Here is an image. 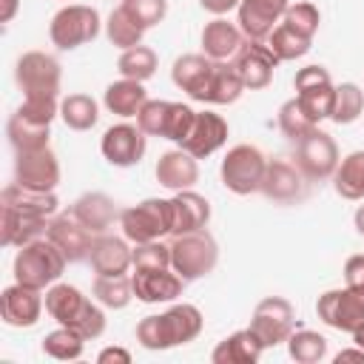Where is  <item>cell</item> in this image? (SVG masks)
Listing matches in <instances>:
<instances>
[{
    "label": "cell",
    "instance_id": "1",
    "mask_svg": "<svg viewBox=\"0 0 364 364\" xmlns=\"http://www.w3.org/2000/svg\"><path fill=\"white\" fill-rule=\"evenodd\" d=\"M65 264H68V259L63 256V250L48 236H43V239H34V242L17 247L11 273H14V282H20L26 287L46 290L54 282H60Z\"/></svg>",
    "mask_w": 364,
    "mask_h": 364
},
{
    "label": "cell",
    "instance_id": "2",
    "mask_svg": "<svg viewBox=\"0 0 364 364\" xmlns=\"http://www.w3.org/2000/svg\"><path fill=\"white\" fill-rule=\"evenodd\" d=\"M168 245H171V267L185 282L205 279L219 264V245L208 233V228L205 230H193V233L171 236Z\"/></svg>",
    "mask_w": 364,
    "mask_h": 364
},
{
    "label": "cell",
    "instance_id": "3",
    "mask_svg": "<svg viewBox=\"0 0 364 364\" xmlns=\"http://www.w3.org/2000/svg\"><path fill=\"white\" fill-rule=\"evenodd\" d=\"M119 228H122V236L131 245L171 236V230H173V208H171V199L151 196V199H142V202H136L131 208H122Z\"/></svg>",
    "mask_w": 364,
    "mask_h": 364
},
{
    "label": "cell",
    "instance_id": "4",
    "mask_svg": "<svg viewBox=\"0 0 364 364\" xmlns=\"http://www.w3.org/2000/svg\"><path fill=\"white\" fill-rule=\"evenodd\" d=\"M264 168H267V156L256 145L239 142V145L228 148V154L222 156L219 179L225 185V191H230L236 196H250V193H259Z\"/></svg>",
    "mask_w": 364,
    "mask_h": 364
},
{
    "label": "cell",
    "instance_id": "5",
    "mask_svg": "<svg viewBox=\"0 0 364 364\" xmlns=\"http://www.w3.org/2000/svg\"><path fill=\"white\" fill-rule=\"evenodd\" d=\"M100 28H102V20L94 6L71 3V6H63L54 11V17L48 23V40L60 51H74V48L97 40Z\"/></svg>",
    "mask_w": 364,
    "mask_h": 364
},
{
    "label": "cell",
    "instance_id": "6",
    "mask_svg": "<svg viewBox=\"0 0 364 364\" xmlns=\"http://www.w3.org/2000/svg\"><path fill=\"white\" fill-rule=\"evenodd\" d=\"M247 327L262 338L264 350L287 344L290 333L296 330V310L284 296H264L253 307V316H250Z\"/></svg>",
    "mask_w": 364,
    "mask_h": 364
},
{
    "label": "cell",
    "instance_id": "7",
    "mask_svg": "<svg viewBox=\"0 0 364 364\" xmlns=\"http://www.w3.org/2000/svg\"><path fill=\"white\" fill-rule=\"evenodd\" d=\"M14 82L26 94H48L60 97V82H63V68L57 57L46 51H23L14 63Z\"/></svg>",
    "mask_w": 364,
    "mask_h": 364
},
{
    "label": "cell",
    "instance_id": "8",
    "mask_svg": "<svg viewBox=\"0 0 364 364\" xmlns=\"http://www.w3.org/2000/svg\"><path fill=\"white\" fill-rule=\"evenodd\" d=\"M338 159H341V154H338L333 134H327L321 128H313L304 139L296 142V168L304 173L307 182L333 179Z\"/></svg>",
    "mask_w": 364,
    "mask_h": 364
},
{
    "label": "cell",
    "instance_id": "9",
    "mask_svg": "<svg viewBox=\"0 0 364 364\" xmlns=\"http://www.w3.org/2000/svg\"><path fill=\"white\" fill-rule=\"evenodd\" d=\"M316 316L338 330V333H350L358 330L364 324V293L353 290V287H330L316 299Z\"/></svg>",
    "mask_w": 364,
    "mask_h": 364
},
{
    "label": "cell",
    "instance_id": "10",
    "mask_svg": "<svg viewBox=\"0 0 364 364\" xmlns=\"http://www.w3.org/2000/svg\"><path fill=\"white\" fill-rule=\"evenodd\" d=\"M145 151H148L145 131L136 122H128V119L105 128V134L100 136V154L114 168H134V165H139Z\"/></svg>",
    "mask_w": 364,
    "mask_h": 364
},
{
    "label": "cell",
    "instance_id": "11",
    "mask_svg": "<svg viewBox=\"0 0 364 364\" xmlns=\"http://www.w3.org/2000/svg\"><path fill=\"white\" fill-rule=\"evenodd\" d=\"M60 159L57 154L48 148H37V151H20L14 154V182L31 191H54L60 185Z\"/></svg>",
    "mask_w": 364,
    "mask_h": 364
},
{
    "label": "cell",
    "instance_id": "12",
    "mask_svg": "<svg viewBox=\"0 0 364 364\" xmlns=\"http://www.w3.org/2000/svg\"><path fill=\"white\" fill-rule=\"evenodd\" d=\"M247 91H262L273 82V71L279 68V57L267 46V40H245L236 57L230 60Z\"/></svg>",
    "mask_w": 364,
    "mask_h": 364
},
{
    "label": "cell",
    "instance_id": "13",
    "mask_svg": "<svg viewBox=\"0 0 364 364\" xmlns=\"http://www.w3.org/2000/svg\"><path fill=\"white\" fill-rule=\"evenodd\" d=\"M134 299L142 304H171L182 296L185 279L173 267H136L131 273Z\"/></svg>",
    "mask_w": 364,
    "mask_h": 364
},
{
    "label": "cell",
    "instance_id": "14",
    "mask_svg": "<svg viewBox=\"0 0 364 364\" xmlns=\"http://www.w3.org/2000/svg\"><path fill=\"white\" fill-rule=\"evenodd\" d=\"M43 307H46V299H43V290L37 287H26L14 282L0 293V318L9 327H17V330L34 327L43 316Z\"/></svg>",
    "mask_w": 364,
    "mask_h": 364
},
{
    "label": "cell",
    "instance_id": "15",
    "mask_svg": "<svg viewBox=\"0 0 364 364\" xmlns=\"http://www.w3.org/2000/svg\"><path fill=\"white\" fill-rule=\"evenodd\" d=\"M205 327V316L196 304L191 301H171L168 310L159 313V333H162V350L191 344L199 338Z\"/></svg>",
    "mask_w": 364,
    "mask_h": 364
},
{
    "label": "cell",
    "instance_id": "16",
    "mask_svg": "<svg viewBox=\"0 0 364 364\" xmlns=\"http://www.w3.org/2000/svg\"><path fill=\"white\" fill-rule=\"evenodd\" d=\"M259 193H264L270 202L293 205V202L304 199V193H307V179H304V173L296 168V162H287V159H267V168H264V179H262Z\"/></svg>",
    "mask_w": 364,
    "mask_h": 364
},
{
    "label": "cell",
    "instance_id": "17",
    "mask_svg": "<svg viewBox=\"0 0 364 364\" xmlns=\"http://www.w3.org/2000/svg\"><path fill=\"white\" fill-rule=\"evenodd\" d=\"M290 0H242L236 9V26L245 40H267L270 31L282 23Z\"/></svg>",
    "mask_w": 364,
    "mask_h": 364
},
{
    "label": "cell",
    "instance_id": "18",
    "mask_svg": "<svg viewBox=\"0 0 364 364\" xmlns=\"http://www.w3.org/2000/svg\"><path fill=\"white\" fill-rule=\"evenodd\" d=\"M228 134H230V125H228V119L222 114H216V111H196L191 134L185 136V142L179 148H185L196 159H208V156H213L216 151L225 148Z\"/></svg>",
    "mask_w": 364,
    "mask_h": 364
},
{
    "label": "cell",
    "instance_id": "19",
    "mask_svg": "<svg viewBox=\"0 0 364 364\" xmlns=\"http://www.w3.org/2000/svg\"><path fill=\"white\" fill-rule=\"evenodd\" d=\"M46 236L63 250V256L68 262H88V253H91V245H94V233L80 219H74L71 210L60 213V216H51Z\"/></svg>",
    "mask_w": 364,
    "mask_h": 364
},
{
    "label": "cell",
    "instance_id": "20",
    "mask_svg": "<svg viewBox=\"0 0 364 364\" xmlns=\"http://www.w3.org/2000/svg\"><path fill=\"white\" fill-rule=\"evenodd\" d=\"M88 264L97 276H125L134 262H131V242L125 236H111V233H97Z\"/></svg>",
    "mask_w": 364,
    "mask_h": 364
},
{
    "label": "cell",
    "instance_id": "21",
    "mask_svg": "<svg viewBox=\"0 0 364 364\" xmlns=\"http://www.w3.org/2000/svg\"><path fill=\"white\" fill-rule=\"evenodd\" d=\"M154 176L162 188L168 191H188L199 182V159L193 154H188L185 148H171L165 151L159 159H156V168H154Z\"/></svg>",
    "mask_w": 364,
    "mask_h": 364
},
{
    "label": "cell",
    "instance_id": "22",
    "mask_svg": "<svg viewBox=\"0 0 364 364\" xmlns=\"http://www.w3.org/2000/svg\"><path fill=\"white\" fill-rule=\"evenodd\" d=\"M245 91L247 88H245L236 65L230 60H213V68H210L202 91L196 94V102H205V105H233Z\"/></svg>",
    "mask_w": 364,
    "mask_h": 364
},
{
    "label": "cell",
    "instance_id": "23",
    "mask_svg": "<svg viewBox=\"0 0 364 364\" xmlns=\"http://www.w3.org/2000/svg\"><path fill=\"white\" fill-rule=\"evenodd\" d=\"M48 230L46 216H34L9 205H0V245L3 247H23L34 239H43Z\"/></svg>",
    "mask_w": 364,
    "mask_h": 364
},
{
    "label": "cell",
    "instance_id": "24",
    "mask_svg": "<svg viewBox=\"0 0 364 364\" xmlns=\"http://www.w3.org/2000/svg\"><path fill=\"white\" fill-rule=\"evenodd\" d=\"M71 213H74V219H80V222L97 236V233H108V228H111L114 222H119V213H122V210L117 208V202H114L108 193H102V191H88V193H82V196L74 199Z\"/></svg>",
    "mask_w": 364,
    "mask_h": 364
},
{
    "label": "cell",
    "instance_id": "25",
    "mask_svg": "<svg viewBox=\"0 0 364 364\" xmlns=\"http://www.w3.org/2000/svg\"><path fill=\"white\" fill-rule=\"evenodd\" d=\"M171 208H173V230L171 236H179V233H193V230H205L208 222H210V202L188 188V191H176L171 196Z\"/></svg>",
    "mask_w": 364,
    "mask_h": 364
},
{
    "label": "cell",
    "instance_id": "26",
    "mask_svg": "<svg viewBox=\"0 0 364 364\" xmlns=\"http://www.w3.org/2000/svg\"><path fill=\"white\" fill-rule=\"evenodd\" d=\"M199 43H202V54L205 57H210V60H233L236 51L242 48V43H245V34L228 17H213L210 23H205V28L199 34Z\"/></svg>",
    "mask_w": 364,
    "mask_h": 364
},
{
    "label": "cell",
    "instance_id": "27",
    "mask_svg": "<svg viewBox=\"0 0 364 364\" xmlns=\"http://www.w3.org/2000/svg\"><path fill=\"white\" fill-rule=\"evenodd\" d=\"M43 299H46V313L57 324H65V327H74L77 318L85 313V307L91 301L80 287H74L68 282H54L51 287H46Z\"/></svg>",
    "mask_w": 364,
    "mask_h": 364
},
{
    "label": "cell",
    "instance_id": "28",
    "mask_svg": "<svg viewBox=\"0 0 364 364\" xmlns=\"http://www.w3.org/2000/svg\"><path fill=\"white\" fill-rule=\"evenodd\" d=\"M262 353H264L262 338L250 327H242V330H233L230 336H225L210 350V361L213 364H256L262 358Z\"/></svg>",
    "mask_w": 364,
    "mask_h": 364
},
{
    "label": "cell",
    "instance_id": "29",
    "mask_svg": "<svg viewBox=\"0 0 364 364\" xmlns=\"http://www.w3.org/2000/svg\"><path fill=\"white\" fill-rule=\"evenodd\" d=\"M145 102H148V91H145V82H139V80L119 77V80L108 82L102 91V105L108 108V114H114L119 119L136 117Z\"/></svg>",
    "mask_w": 364,
    "mask_h": 364
},
{
    "label": "cell",
    "instance_id": "30",
    "mask_svg": "<svg viewBox=\"0 0 364 364\" xmlns=\"http://www.w3.org/2000/svg\"><path fill=\"white\" fill-rule=\"evenodd\" d=\"M0 205H9V208H17V210H26V213L51 219V216H57L60 199H57L54 191H31V188H23V185L11 182V185L3 188Z\"/></svg>",
    "mask_w": 364,
    "mask_h": 364
},
{
    "label": "cell",
    "instance_id": "31",
    "mask_svg": "<svg viewBox=\"0 0 364 364\" xmlns=\"http://www.w3.org/2000/svg\"><path fill=\"white\" fill-rule=\"evenodd\" d=\"M333 188L347 202H364V148L350 151L333 171Z\"/></svg>",
    "mask_w": 364,
    "mask_h": 364
},
{
    "label": "cell",
    "instance_id": "32",
    "mask_svg": "<svg viewBox=\"0 0 364 364\" xmlns=\"http://www.w3.org/2000/svg\"><path fill=\"white\" fill-rule=\"evenodd\" d=\"M210 68H213V60L205 57L202 51H199V54H182V57H176L173 65H171V82H173L179 91H185L191 100H196V94L202 91V85H205Z\"/></svg>",
    "mask_w": 364,
    "mask_h": 364
},
{
    "label": "cell",
    "instance_id": "33",
    "mask_svg": "<svg viewBox=\"0 0 364 364\" xmlns=\"http://www.w3.org/2000/svg\"><path fill=\"white\" fill-rule=\"evenodd\" d=\"M6 136L9 145L14 148V154L20 151H37V148H48L51 142V125H37L26 117H20L17 111L9 117L6 122Z\"/></svg>",
    "mask_w": 364,
    "mask_h": 364
},
{
    "label": "cell",
    "instance_id": "34",
    "mask_svg": "<svg viewBox=\"0 0 364 364\" xmlns=\"http://www.w3.org/2000/svg\"><path fill=\"white\" fill-rule=\"evenodd\" d=\"M60 119L71 131H91L100 119V102L91 94H68L60 100Z\"/></svg>",
    "mask_w": 364,
    "mask_h": 364
},
{
    "label": "cell",
    "instance_id": "35",
    "mask_svg": "<svg viewBox=\"0 0 364 364\" xmlns=\"http://www.w3.org/2000/svg\"><path fill=\"white\" fill-rule=\"evenodd\" d=\"M91 296L105 307V310H125L134 301V284L131 276H94Z\"/></svg>",
    "mask_w": 364,
    "mask_h": 364
},
{
    "label": "cell",
    "instance_id": "36",
    "mask_svg": "<svg viewBox=\"0 0 364 364\" xmlns=\"http://www.w3.org/2000/svg\"><path fill=\"white\" fill-rule=\"evenodd\" d=\"M159 68V57L151 46H134V48H125L119 51V60H117V71L119 77H128V80H139V82H148Z\"/></svg>",
    "mask_w": 364,
    "mask_h": 364
},
{
    "label": "cell",
    "instance_id": "37",
    "mask_svg": "<svg viewBox=\"0 0 364 364\" xmlns=\"http://www.w3.org/2000/svg\"><path fill=\"white\" fill-rule=\"evenodd\" d=\"M287 355L296 364H318L327 358V338L318 330L296 327L287 338Z\"/></svg>",
    "mask_w": 364,
    "mask_h": 364
},
{
    "label": "cell",
    "instance_id": "38",
    "mask_svg": "<svg viewBox=\"0 0 364 364\" xmlns=\"http://www.w3.org/2000/svg\"><path fill=\"white\" fill-rule=\"evenodd\" d=\"M40 347L54 361H77L82 355V350H85V338L77 330H71L65 324H57V330L46 333V338H43Z\"/></svg>",
    "mask_w": 364,
    "mask_h": 364
},
{
    "label": "cell",
    "instance_id": "39",
    "mask_svg": "<svg viewBox=\"0 0 364 364\" xmlns=\"http://www.w3.org/2000/svg\"><path fill=\"white\" fill-rule=\"evenodd\" d=\"M105 37H108V43H111L114 48L125 51V48H134V46L142 43L145 28H139V26L128 17V11H125L122 6H117V9L108 14V20H105Z\"/></svg>",
    "mask_w": 364,
    "mask_h": 364
},
{
    "label": "cell",
    "instance_id": "40",
    "mask_svg": "<svg viewBox=\"0 0 364 364\" xmlns=\"http://www.w3.org/2000/svg\"><path fill=\"white\" fill-rule=\"evenodd\" d=\"M267 46L273 48V54L279 57V63H290V60H301V57L310 51L313 40L304 37V34H299V31H293L290 26L279 23V26L270 31Z\"/></svg>",
    "mask_w": 364,
    "mask_h": 364
},
{
    "label": "cell",
    "instance_id": "41",
    "mask_svg": "<svg viewBox=\"0 0 364 364\" xmlns=\"http://www.w3.org/2000/svg\"><path fill=\"white\" fill-rule=\"evenodd\" d=\"M364 114V88L358 82H341L336 85V105H333V122L336 125H353Z\"/></svg>",
    "mask_w": 364,
    "mask_h": 364
},
{
    "label": "cell",
    "instance_id": "42",
    "mask_svg": "<svg viewBox=\"0 0 364 364\" xmlns=\"http://www.w3.org/2000/svg\"><path fill=\"white\" fill-rule=\"evenodd\" d=\"M276 122H279V131H282L287 139H293V142L304 139L313 128H318V125L307 117V111L301 108L299 97H290V100H284V102L279 105V117H276Z\"/></svg>",
    "mask_w": 364,
    "mask_h": 364
},
{
    "label": "cell",
    "instance_id": "43",
    "mask_svg": "<svg viewBox=\"0 0 364 364\" xmlns=\"http://www.w3.org/2000/svg\"><path fill=\"white\" fill-rule=\"evenodd\" d=\"M282 23L290 26L293 31H299V34H304V37L313 40L316 31H318V26H321V11H318V6L310 3V0H296V3L287 6Z\"/></svg>",
    "mask_w": 364,
    "mask_h": 364
},
{
    "label": "cell",
    "instance_id": "44",
    "mask_svg": "<svg viewBox=\"0 0 364 364\" xmlns=\"http://www.w3.org/2000/svg\"><path fill=\"white\" fill-rule=\"evenodd\" d=\"M20 117L37 122V125H51L60 117V97H48V94H26L23 102L14 108Z\"/></svg>",
    "mask_w": 364,
    "mask_h": 364
},
{
    "label": "cell",
    "instance_id": "45",
    "mask_svg": "<svg viewBox=\"0 0 364 364\" xmlns=\"http://www.w3.org/2000/svg\"><path fill=\"white\" fill-rule=\"evenodd\" d=\"M296 97H299L301 108L307 111V117L316 125H321L324 119L333 117V105H336V85L333 82L330 85H321V88H313V91H301Z\"/></svg>",
    "mask_w": 364,
    "mask_h": 364
},
{
    "label": "cell",
    "instance_id": "46",
    "mask_svg": "<svg viewBox=\"0 0 364 364\" xmlns=\"http://www.w3.org/2000/svg\"><path fill=\"white\" fill-rule=\"evenodd\" d=\"M139 28H154L168 17V0H122L119 3Z\"/></svg>",
    "mask_w": 364,
    "mask_h": 364
},
{
    "label": "cell",
    "instance_id": "47",
    "mask_svg": "<svg viewBox=\"0 0 364 364\" xmlns=\"http://www.w3.org/2000/svg\"><path fill=\"white\" fill-rule=\"evenodd\" d=\"M193 119H196V111L188 102H171L168 105V117H165V134H162V139H168L173 145H182L185 136L191 134Z\"/></svg>",
    "mask_w": 364,
    "mask_h": 364
},
{
    "label": "cell",
    "instance_id": "48",
    "mask_svg": "<svg viewBox=\"0 0 364 364\" xmlns=\"http://www.w3.org/2000/svg\"><path fill=\"white\" fill-rule=\"evenodd\" d=\"M131 262H134V270L136 267H171V245H165L162 239L131 245Z\"/></svg>",
    "mask_w": 364,
    "mask_h": 364
},
{
    "label": "cell",
    "instance_id": "49",
    "mask_svg": "<svg viewBox=\"0 0 364 364\" xmlns=\"http://www.w3.org/2000/svg\"><path fill=\"white\" fill-rule=\"evenodd\" d=\"M168 105L171 100H148L139 114H136V125L145 131V136H159L165 134V117H168Z\"/></svg>",
    "mask_w": 364,
    "mask_h": 364
},
{
    "label": "cell",
    "instance_id": "50",
    "mask_svg": "<svg viewBox=\"0 0 364 364\" xmlns=\"http://www.w3.org/2000/svg\"><path fill=\"white\" fill-rule=\"evenodd\" d=\"M71 330H77L85 341L100 338V336L105 333V307H102L97 299H91V301H88V307H85V313L77 318V324H74Z\"/></svg>",
    "mask_w": 364,
    "mask_h": 364
},
{
    "label": "cell",
    "instance_id": "51",
    "mask_svg": "<svg viewBox=\"0 0 364 364\" xmlns=\"http://www.w3.org/2000/svg\"><path fill=\"white\" fill-rule=\"evenodd\" d=\"M330 82H333L330 71H327L324 65H316V63L299 68L296 77H293V88H296V94H301V91H313V88H321V85H330Z\"/></svg>",
    "mask_w": 364,
    "mask_h": 364
},
{
    "label": "cell",
    "instance_id": "52",
    "mask_svg": "<svg viewBox=\"0 0 364 364\" xmlns=\"http://www.w3.org/2000/svg\"><path fill=\"white\" fill-rule=\"evenodd\" d=\"M344 284L364 293V253H353L344 262Z\"/></svg>",
    "mask_w": 364,
    "mask_h": 364
},
{
    "label": "cell",
    "instance_id": "53",
    "mask_svg": "<svg viewBox=\"0 0 364 364\" xmlns=\"http://www.w3.org/2000/svg\"><path fill=\"white\" fill-rule=\"evenodd\" d=\"M97 361L100 364H131V350H125L119 344H108L97 353Z\"/></svg>",
    "mask_w": 364,
    "mask_h": 364
},
{
    "label": "cell",
    "instance_id": "54",
    "mask_svg": "<svg viewBox=\"0 0 364 364\" xmlns=\"http://www.w3.org/2000/svg\"><path fill=\"white\" fill-rule=\"evenodd\" d=\"M239 3H242V0H199V6H202L208 14H213V17H225V14L236 11Z\"/></svg>",
    "mask_w": 364,
    "mask_h": 364
},
{
    "label": "cell",
    "instance_id": "55",
    "mask_svg": "<svg viewBox=\"0 0 364 364\" xmlns=\"http://www.w3.org/2000/svg\"><path fill=\"white\" fill-rule=\"evenodd\" d=\"M333 361H336V364H364V350H361L358 344H353V347H347V350H338V353L333 355Z\"/></svg>",
    "mask_w": 364,
    "mask_h": 364
},
{
    "label": "cell",
    "instance_id": "56",
    "mask_svg": "<svg viewBox=\"0 0 364 364\" xmlns=\"http://www.w3.org/2000/svg\"><path fill=\"white\" fill-rule=\"evenodd\" d=\"M20 11V0H0V23H11Z\"/></svg>",
    "mask_w": 364,
    "mask_h": 364
},
{
    "label": "cell",
    "instance_id": "57",
    "mask_svg": "<svg viewBox=\"0 0 364 364\" xmlns=\"http://www.w3.org/2000/svg\"><path fill=\"white\" fill-rule=\"evenodd\" d=\"M353 228H355L358 236H364V205L355 208V213H353Z\"/></svg>",
    "mask_w": 364,
    "mask_h": 364
},
{
    "label": "cell",
    "instance_id": "58",
    "mask_svg": "<svg viewBox=\"0 0 364 364\" xmlns=\"http://www.w3.org/2000/svg\"><path fill=\"white\" fill-rule=\"evenodd\" d=\"M353 344H358V347L364 350V324H361L358 330H353Z\"/></svg>",
    "mask_w": 364,
    "mask_h": 364
}]
</instances>
